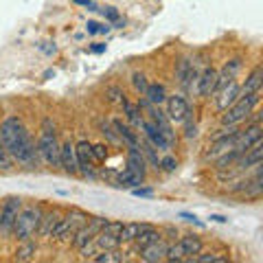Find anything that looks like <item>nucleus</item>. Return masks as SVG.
<instances>
[{
  "mask_svg": "<svg viewBox=\"0 0 263 263\" xmlns=\"http://www.w3.org/2000/svg\"><path fill=\"white\" fill-rule=\"evenodd\" d=\"M0 141L13 160L20 164H37V147L18 117H7L0 123Z\"/></svg>",
  "mask_w": 263,
  "mask_h": 263,
  "instance_id": "1",
  "label": "nucleus"
},
{
  "mask_svg": "<svg viewBox=\"0 0 263 263\" xmlns=\"http://www.w3.org/2000/svg\"><path fill=\"white\" fill-rule=\"evenodd\" d=\"M261 92H252V95H239L233 105H228L224 110L226 114L221 117V125H239L241 121H246L252 114V110L259 105Z\"/></svg>",
  "mask_w": 263,
  "mask_h": 263,
  "instance_id": "2",
  "label": "nucleus"
},
{
  "mask_svg": "<svg viewBox=\"0 0 263 263\" xmlns=\"http://www.w3.org/2000/svg\"><path fill=\"white\" fill-rule=\"evenodd\" d=\"M42 206H22L18 217H15V224H13V235L15 239H31L33 235L37 233L40 228V219H42Z\"/></svg>",
  "mask_w": 263,
  "mask_h": 263,
  "instance_id": "3",
  "label": "nucleus"
},
{
  "mask_svg": "<svg viewBox=\"0 0 263 263\" xmlns=\"http://www.w3.org/2000/svg\"><path fill=\"white\" fill-rule=\"evenodd\" d=\"M37 154L44 158V162L60 167V143H57V134H55V125L51 119H46L42 123V136L37 141Z\"/></svg>",
  "mask_w": 263,
  "mask_h": 263,
  "instance_id": "4",
  "label": "nucleus"
},
{
  "mask_svg": "<svg viewBox=\"0 0 263 263\" xmlns=\"http://www.w3.org/2000/svg\"><path fill=\"white\" fill-rule=\"evenodd\" d=\"M90 217L86 215L84 211H77V209H72V211H68L64 217H60V221L55 224V228H53V233H51V237H55V239H60V241H64V239H72L75 237V233L86 224Z\"/></svg>",
  "mask_w": 263,
  "mask_h": 263,
  "instance_id": "5",
  "label": "nucleus"
},
{
  "mask_svg": "<svg viewBox=\"0 0 263 263\" xmlns=\"http://www.w3.org/2000/svg\"><path fill=\"white\" fill-rule=\"evenodd\" d=\"M22 209V200L20 197H7L5 204L0 206V237H9L13 235V224L15 217Z\"/></svg>",
  "mask_w": 263,
  "mask_h": 263,
  "instance_id": "6",
  "label": "nucleus"
},
{
  "mask_svg": "<svg viewBox=\"0 0 263 263\" xmlns=\"http://www.w3.org/2000/svg\"><path fill=\"white\" fill-rule=\"evenodd\" d=\"M261 143V123H252V125H248L243 132L239 129V134H237V141H235V149L243 154L248 152L252 145Z\"/></svg>",
  "mask_w": 263,
  "mask_h": 263,
  "instance_id": "7",
  "label": "nucleus"
},
{
  "mask_svg": "<svg viewBox=\"0 0 263 263\" xmlns=\"http://www.w3.org/2000/svg\"><path fill=\"white\" fill-rule=\"evenodd\" d=\"M164 101H167V117H169V121L182 123L184 117H186V112L191 110V108H189V103H186V99H184V97H180V95H176V97H167Z\"/></svg>",
  "mask_w": 263,
  "mask_h": 263,
  "instance_id": "8",
  "label": "nucleus"
},
{
  "mask_svg": "<svg viewBox=\"0 0 263 263\" xmlns=\"http://www.w3.org/2000/svg\"><path fill=\"white\" fill-rule=\"evenodd\" d=\"M60 167H64L66 174H79V164L75 156V145L70 141L60 145Z\"/></svg>",
  "mask_w": 263,
  "mask_h": 263,
  "instance_id": "9",
  "label": "nucleus"
},
{
  "mask_svg": "<svg viewBox=\"0 0 263 263\" xmlns=\"http://www.w3.org/2000/svg\"><path fill=\"white\" fill-rule=\"evenodd\" d=\"M112 127H114V132H117L119 138L127 147H132V149H138V145H141V138H138L134 127L127 125V123H123V121H112Z\"/></svg>",
  "mask_w": 263,
  "mask_h": 263,
  "instance_id": "10",
  "label": "nucleus"
},
{
  "mask_svg": "<svg viewBox=\"0 0 263 263\" xmlns=\"http://www.w3.org/2000/svg\"><path fill=\"white\" fill-rule=\"evenodd\" d=\"M239 92H241V86L237 84V81L233 79V81H228V84L219 90V97H217V108L219 110H226L228 105H233L235 101H237V97H239Z\"/></svg>",
  "mask_w": 263,
  "mask_h": 263,
  "instance_id": "11",
  "label": "nucleus"
},
{
  "mask_svg": "<svg viewBox=\"0 0 263 263\" xmlns=\"http://www.w3.org/2000/svg\"><path fill=\"white\" fill-rule=\"evenodd\" d=\"M167 248H169V246L164 243L162 239H158V241H154L149 246H145V248H141V259L147 261V263L164 261V257H167Z\"/></svg>",
  "mask_w": 263,
  "mask_h": 263,
  "instance_id": "12",
  "label": "nucleus"
},
{
  "mask_svg": "<svg viewBox=\"0 0 263 263\" xmlns=\"http://www.w3.org/2000/svg\"><path fill=\"white\" fill-rule=\"evenodd\" d=\"M141 129L145 132V138H147V141H149V143L156 147V149H169V147H171V143L162 136V132H160L158 127H156L152 121H143Z\"/></svg>",
  "mask_w": 263,
  "mask_h": 263,
  "instance_id": "13",
  "label": "nucleus"
},
{
  "mask_svg": "<svg viewBox=\"0 0 263 263\" xmlns=\"http://www.w3.org/2000/svg\"><path fill=\"white\" fill-rule=\"evenodd\" d=\"M263 160V143L252 145L248 152H243L237 160V167L239 169H250V167H257V164Z\"/></svg>",
  "mask_w": 263,
  "mask_h": 263,
  "instance_id": "14",
  "label": "nucleus"
},
{
  "mask_svg": "<svg viewBox=\"0 0 263 263\" xmlns=\"http://www.w3.org/2000/svg\"><path fill=\"white\" fill-rule=\"evenodd\" d=\"M215 81H217V70L209 66V68L204 70L200 77H197V84H200L197 92H200L202 97H211V95H213V90H215Z\"/></svg>",
  "mask_w": 263,
  "mask_h": 263,
  "instance_id": "15",
  "label": "nucleus"
},
{
  "mask_svg": "<svg viewBox=\"0 0 263 263\" xmlns=\"http://www.w3.org/2000/svg\"><path fill=\"white\" fill-rule=\"evenodd\" d=\"M127 169L134 171L136 176L145 178V174H147V160H145V156L141 154V149H132V147H129V152H127Z\"/></svg>",
  "mask_w": 263,
  "mask_h": 263,
  "instance_id": "16",
  "label": "nucleus"
},
{
  "mask_svg": "<svg viewBox=\"0 0 263 263\" xmlns=\"http://www.w3.org/2000/svg\"><path fill=\"white\" fill-rule=\"evenodd\" d=\"M149 228V224H138V221H132V224H123L119 230V241L121 243H127V241H134L143 230Z\"/></svg>",
  "mask_w": 263,
  "mask_h": 263,
  "instance_id": "17",
  "label": "nucleus"
},
{
  "mask_svg": "<svg viewBox=\"0 0 263 263\" xmlns=\"http://www.w3.org/2000/svg\"><path fill=\"white\" fill-rule=\"evenodd\" d=\"M121 105H123V112H125V119L129 121V125L134 127V129H141V125H143V112H141V108H138L136 103H129L127 99H123L121 101Z\"/></svg>",
  "mask_w": 263,
  "mask_h": 263,
  "instance_id": "18",
  "label": "nucleus"
},
{
  "mask_svg": "<svg viewBox=\"0 0 263 263\" xmlns=\"http://www.w3.org/2000/svg\"><path fill=\"white\" fill-rule=\"evenodd\" d=\"M261 84H263V68L261 66H257L250 77L246 79V84L241 86V92L239 95H252V92H261Z\"/></svg>",
  "mask_w": 263,
  "mask_h": 263,
  "instance_id": "19",
  "label": "nucleus"
},
{
  "mask_svg": "<svg viewBox=\"0 0 263 263\" xmlns=\"http://www.w3.org/2000/svg\"><path fill=\"white\" fill-rule=\"evenodd\" d=\"M184 248V254H186V261L193 259V254H200L202 252V239L197 235H184L182 239H180Z\"/></svg>",
  "mask_w": 263,
  "mask_h": 263,
  "instance_id": "20",
  "label": "nucleus"
},
{
  "mask_svg": "<svg viewBox=\"0 0 263 263\" xmlns=\"http://www.w3.org/2000/svg\"><path fill=\"white\" fill-rule=\"evenodd\" d=\"M60 221V213L57 211H51V213H42V219H40V228H37V233L42 235V237H51V233H53V228H55V224Z\"/></svg>",
  "mask_w": 263,
  "mask_h": 263,
  "instance_id": "21",
  "label": "nucleus"
},
{
  "mask_svg": "<svg viewBox=\"0 0 263 263\" xmlns=\"http://www.w3.org/2000/svg\"><path fill=\"white\" fill-rule=\"evenodd\" d=\"M143 176H136L134 171H129V169H125L123 174H119L117 176V180H114V184L117 186H127V189H136V186H141L143 184Z\"/></svg>",
  "mask_w": 263,
  "mask_h": 263,
  "instance_id": "22",
  "label": "nucleus"
},
{
  "mask_svg": "<svg viewBox=\"0 0 263 263\" xmlns=\"http://www.w3.org/2000/svg\"><path fill=\"white\" fill-rule=\"evenodd\" d=\"M145 99L154 105H160L164 103V99H167V92H164V86L160 84H147V90H145Z\"/></svg>",
  "mask_w": 263,
  "mask_h": 263,
  "instance_id": "23",
  "label": "nucleus"
},
{
  "mask_svg": "<svg viewBox=\"0 0 263 263\" xmlns=\"http://www.w3.org/2000/svg\"><path fill=\"white\" fill-rule=\"evenodd\" d=\"M158 239H162V235L156 230L154 226H149L147 230H143L141 235L134 239V243H136V248H145V246H149V243H154V241H158Z\"/></svg>",
  "mask_w": 263,
  "mask_h": 263,
  "instance_id": "24",
  "label": "nucleus"
},
{
  "mask_svg": "<svg viewBox=\"0 0 263 263\" xmlns=\"http://www.w3.org/2000/svg\"><path fill=\"white\" fill-rule=\"evenodd\" d=\"M35 243H33L31 239H24L22 243H20V248L15 250V261H29V259H33V254H35Z\"/></svg>",
  "mask_w": 263,
  "mask_h": 263,
  "instance_id": "25",
  "label": "nucleus"
},
{
  "mask_svg": "<svg viewBox=\"0 0 263 263\" xmlns=\"http://www.w3.org/2000/svg\"><path fill=\"white\" fill-rule=\"evenodd\" d=\"M164 261H171V263H180V261H186V254H184V248L182 243H174L167 248V257H164Z\"/></svg>",
  "mask_w": 263,
  "mask_h": 263,
  "instance_id": "26",
  "label": "nucleus"
},
{
  "mask_svg": "<svg viewBox=\"0 0 263 263\" xmlns=\"http://www.w3.org/2000/svg\"><path fill=\"white\" fill-rule=\"evenodd\" d=\"M92 261H97V263H119V261H125V259H123L117 252V248H114V250H99V254L92 257Z\"/></svg>",
  "mask_w": 263,
  "mask_h": 263,
  "instance_id": "27",
  "label": "nucleus"
},
{
  "mask_svg": "<svg viewBox=\"0 0 263 263\" xmlns=\"http://www.w3.org/2000/svg\"><path fill=\"white\" fill-rule=\"evenodd\" d=\"M11 167H13V158L9 156V152H7L3 141H0V171H9Z\"/></svg>",
  "mask_w": 263,
  "mask_h": 263,
  "instance_id": "28",
  "label": "nucleus"
},
{
  "mask_svg": "<svg viewBox=\"0 0 263 263\" xmlns=\"http://www.w3.org/2000/svg\"><path fill=\"white\" fill-rule=\"evenodd\" d=\"M182 123H184V136H186V138H193L197 132H195V121H193V112H191V110L186 112V117H184Z\"/></svg>",
  "mask_w": 263,
  "mask_h": 263,
  "instance_id": "29",
  "label": "nucleus"
},
{
  "mask_svg": "<svg viewBox=\"0 0 263 263\" xmlns=\"http://www.w3.org/2000/svg\"><path fill=\"white\" fill-rule=\"evenodd\" d=\"M191 261H197V263H226L228 257H221V254H200Z\"/></svg>",
  "mask_w": 263,
  "mask_h": 263,
  "instance_id": "30",
  "label": "nucleus"
},
{
  "mask_svg": "<svg viewBox=\"0 0 263 263\" xmlns=\"http://www.w3.org/2000/svg\"><path fill=\"white\" fill-rule=\"evenodd\" d=\"M132 86H134L138 92H145L147 90V79H145L143 72H134V75H132Z\"/></svg>",
  "mask_w": 263,
  "mask_h": 263,
  "instance_id": "31",
  "label": "nucleus"
},
{
  "mask_svg": "<svg viewBox=\"0 0 263 263\" xmlns=\"http://www.w3.org/2000/svg\"><path fill=\"white\" fill-rule=\"evenodd\" d=\"M99 125H101V132H103V134H105V136H108V138H110V141H112V143H121V138H119V134H117V132H114V127L110 125V123H105V121H101V123H99Z\"/></svg>",
  "mask_w": 263,
  "mask_h": 263,
  "instance_id": "32",
  "label": "nucleus"
},
{
  "mask_svg": "<svg viewBox=\"0 0 263 263\" xmlns=\"http://www.w3.org/2000/svg\"><path fill=\"white\" fill-rule=\"evenodd\" d=\"M176 167H178V162H176V158H171V156H164L162 160H158V169H164L167 174L176 171Z\"/></svg>",
  "mask_w": 263,
  "mask_h": 263,
  "instance_id": "33",
  "label": "nucleus"
},
{
  "mask_svg": "<svg viewBox=\"0 0 263 263\" xmlns=\"http://www.w3.org/2000/svg\"><path fill=\"white\" fill-rule=\"evenodd\" d=\"M92 154H95V160L97 162H103L105 158H108V147H105L103 143L92 145Z\"/></svg>",
  "mask_w": 263,
  "mask_h": 263,
  "instance_id": "34",
  "label": "nucleus"
},
{
  "mask_svg": "<svg viewBox=\"0 0 263 263\" xmlns=\"http://www.w3.org/2000/svg\"><path fill=\"white\" fill-rule=\"evenodd\" d=\"M105 95H108V101H123L125 99V95H123V90L121 88H117V86H110L108 90H105Z\"/></svg>",
  "mask_w": 263,
  "mask_h": 263,
  "instance_id": "35",
  "label": "nucleus"
},
{
  "mask_svg": "<svg viewBox=\"0 0 263 263\" xmlns=\"http://www.w3.org/2000/svg\"><path fill=\"white\" fill-rule=\"evenodd\" d=\"M132 195L134 197H152L154 191L152 189H147V186H136V189H132Z\"/></svg>",
  "mask_w": 263,
  "mask_h": 263,
  "instance_id": "36",
  "label": "nucleus"
},
{
  "mask_svg": "<svg viewBox=\"0 0 263 263\" xmlns=\"http://www.w3.org/2000/svg\"><path fill=\"white\" fill-rule=\"evenodd\" d=\"M101 11H103V18H108V20H112V22L119 20V11L114 9V7H105V9H101Z\"/></svg>",
  "mask_w": 263,
  "mask_h": 263,
  "instance_id": "37",
  "label": "nucleus"
},
{
  "mask_svg": "<svg viewBox=\"0 0 263 263\" xmlns=\"http://www.w3.org/2000/svg\"><path fill=\"white\" fill-rule=\"evenodd\" d=\"M180 219H184V221H189V224H195V226H200V228L204 226V224H202V221H200V219H197L195 215H191V213H180Z\"/></svg>",
  "mask_w": 263,
  "mask_h": 263,
  "instance_id": "38",
  "label": "nucleus"
},
{
  "mask_svg": "<svg viewBox=\"0 0 263 263\" xmlns=\"http://www.w3.org/2000/svg\"><path fill=\"white\" fill-rule=\"evenodd\" d=\"M86 31L90 33V35H97V33H99V22H95V20H90V22L86 24Z\"/></svg>",
  "mask_w": 263,
  "mask_h": 263,
  "instance_id": "39",
  "label": "nucleus"
},
{
  "mask_svg": "<svg viewBox=\"0 0 263 263\" xmlns=\"http://www.w3.org/2000/svg\"><path fill=\"white\" fill-rule=\"evenodd\" d=\"M209 219H211V221H217V224H226V221H228V217H224V215H215V213H213Z\"/></svg>",
  "mask_w": 263,
  "mask_h": 263,
  "instance_id": "40",
  "label": "nucleus"
},
{
  "mask_svg": "<svg viewBox=\"0 0 263 263\" xmlns=\"http://www.w3.org/2000/svg\"><path fill=\"white\" fill-rule=\"evenodd\" d=\"M92 53H105V44H95L92 46Z\"/></svg>",
  "mask_w": 263,
  "mask_h": 263,
  "instance_id": "41",
  "label": "nucleus"
},
{
  "mask_svg": "<svg viewBox=\"0 0 263 263\" xmlns=\"http://www.w3.org/2000/svg\"><path fill=\"white\" fill-rule=\"evenodd\" d=\"M72 3H75V5H81V7H88L90 3H92V0H72Z\"/></svg>",
  "mask_w": 263,
  "mask_h": 263,
  "instance_id": "42",
  "label": "nucleus"
},
{
  "mask_svg": "<svg viewBox=\"0 0 263 263\" xmlns=\"http://www.w3.org/2000/svg\"><path fill=\"white\" fill-rule=\"evenodd\" d=\"M108 31H110L108 24H99V33H108Z\"/></svg>",
  "mask_w": 263,
  "mask_h": 263,
  "instance_id": "43",
  "label": "nucleus"
}]
</instances>
